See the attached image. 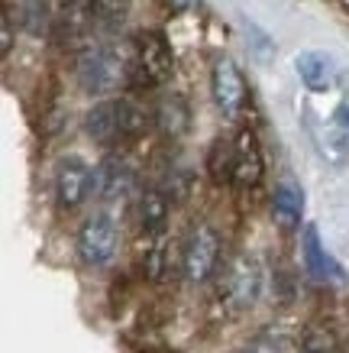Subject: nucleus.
<instances>
[{"instance_id":"8","label":"nucleus","mask_w":349,"mask_h":353,"mask_svg":"<svg viewBox=\"0 0 349 353\" xmlns=\"http://www.w3.org/2000/svg\"><path fill=\"white\" fill-rule=\"evenodd\" d=\"M211 94L223 117H240L246 108V81L233 59H217L211 72Z\"/></svg>"},{"instance_id":"23","label":"nucleus","mask_w":349,"mask_h":353,"mask_svg":"<svg viewBox=\"0 0 349 353\" xmlns=\"http://www.w3.org/2000/svg\"><path fill=\"white\" fill-rule=\"evenodd\" d=\"M169 3H171V10L184 13V10H191V7H194V3H198V0H169Z\"/></svg>"},{"instance_id":"3","label":"nucleus","mask_w":349,"mask_h":353,"mask_svg":"<svg viewBox=\"0 0 349 353\" xmlns=\"http://www.w3.org/2000/svg\"><path fill=\"white\" fill-rule=\"evenodd\" d=\"M116 243H120L116 221L107 214V211L91 214L85 224H81V230H78V256L91 269L107 266V263L116 256Z\"/></svg>"},{"instance_id":"7","label":"nucleus","mask_w":349,"mask_h":353,"mask_svg":"<svg viewBox=\"0 0 349 353\" xmlns=\"http://www.w3.org/2000/svg\"><path fill=\"white\" fill-rule=\"evenodd\" d=\"M94 192V169L81 156H65L55 169V198L62 211H74Z\"/></svg>"},{"instance_id":"9","label":"nucleus","mask_w":349,"mask_h":353,"mask_svg":"<svg viewBox=\"0 0 349 353\" xmlns=\"http://www.w3.org/2000/svg\"><path fill=\"white\" fill-rule=\"evenodd\" d=\"M233 150H236L233 185L236 188H255L265 175V159H262V146H259L253 130H240L236 139H233Z\"/></svg>"},{"instance_id":"4","label":"nucleus","mask_w":349,"mask_h":353,"mask_svg":"<svg viewBox=\"0 0 349 353\" xmlns=\"http://www.w3.org/2000/svg\"><path fill=\"white\" fill-rule=\"evenodd\" d=\"M217 259H220V236L217 230L207 224L191 227L188 240L181 246V272L188 282H207L211 272L217 269Z\"/></svg>"},{"instance_id":"5","label":"nucleus","mask_w":349,"mask_h":353,"mask_svg":"<svg viewBox=\"0 0 349 353\" xmlns=\"http://www.w3.org/2000/svg\"><path fill=\"white\" fill-rule=\"evenodd\" d=\"M175 59H171L169 43L159 32H142L133 49V72L139 85H165L171 78Z\"/></svg>"},{"instance_id":"14","label":"nucleus","mask_w":349,"mask_h":353,"mask_svg":"<svg viewBox=\"0 0 349 353\" xmlns=\"http://www.w3.org/2000/svg\"><path fill=\"white\" fill-rule=\"evenodd\" d=\"M169 198L159 192V188H149L139 198V224H142V234L146 236H162L165 234V224H169Z\"/></svg>"},{"instance_id":"21","label":"nucleus","mask_w":349,"mask_h":353,"mask_svg":"<svg viewBox=\"0 0 349 353\" xmlns=\"http://www.w3.org/2000/svg\"><path fill=\"white\" fill-rule=\"evenodd\" d=\"M0 49H3V55H10L13 49V13L3 10V43H0Z\"/></svg>"},{"instance_id":"22","label":"nucleus","mask_w":349,"mask_h":353,"mask_svg":"<svg viewBox=\"0 0 349 353\" xmlns=\"http://www.w3.org/2000/svg\"><path fill=\"white\" fill-rule=\"evenodd\" d=\"M337 130L339 133H343V137L349 139V101H343V104H339V110H337Z\"/></svg>"},{"instance_id":"10","label":"nucleus","mask_w":349,"mask_h":353,"mask_svg":"<svg viewBox=\"0 0 349 353\" xmlns=\"http://www.w3.org/2000/svg\"><path fill=\"white\" fill-rule=\"evenodd\" d=\"M295 72L301 78V85L314 94H324L337 85V62L333 55L320 52V49H307V52L295 55Z\"/></svg>"},{"instance_id":"11","label":"nucleus","mask_w":349,"mask_h":353,"mask_svg":"<svg viewBox=\"0 0 349 353\" xmlns=\"http://www.w3.org/2000/svg\"><path fill=\"white\" fill-rule=\"evenodd\" d=\"M136 175L129 169V162L123 156H107L101 165L94 169V192L104 198V201H116L133 188Z\"/></svg>"},{"instance_id":"12","label":"nucleus","mask_w":349,"mask_h":353,"mask_svg":"<svg viewBox=\"0 0 349 353\" xmlns=\"http://www.w3.org/2000/svg\"><path fill=\"white\" fill-rule=\"evenodd\" d=\"M304 266L317 282H343V266L320 243V230L314 224L304 227Z\"/></svg>"},{"instance_id":"19","label":"nucleus","mask_w":349,"mask_h":353,"mask_svg":"<svg viewBox=\"0 0 349 353\" xmlns=\"http://www.w3.org/2000/svg\"><path fill=\"white\" fill-rule=\"evenodd\" d=\"M301 353H339V343H337V334L317 324L304 334V343H301Z\"/></svg>"},{"instance_id":"20","label":"nucleus","mask_w":349,"mask_h":353,"mask_svg":"<svg viewBox=\"0 0 349 353\" xmlns=\"http://www.w3.org/2000/svg\"><path fill=\"white\" fill-rule=\"evenodd\" d=\"M94 10L107 26H123L129 17V0H94Z\"/></svg>"},{"instance_id":"1","label":"nucleus","mask_w":349,"mask_h":353,"mask_svg":"<svg viewBox=\"0 0 349 353\" xmlns=\"http://www.w3.org/2000/svg\"><path fill=\"white\" fill-rule=\"evenodd\" d=\"M142 127H146L142 108H136L133 101H123V97L120 101H101L85 117L87 137L101 146H120V143L139 137Z\"/></svg>"},{"instance_id":"18","label":"nucleus","mask_w":349,"mask_h":353,"mask_svg":"<svg viewBox=\"0 0 349 353\" xmlns=\"http://www.w3.org/2000/svg\"><path fill=\"white\" fill-rule=\"evenodd\" d=\"M240 353H291V337L285 331H262L255 334Z\"/></svg>"},{"instance_id":"13","label":"nucleus","mask_w":349,"mask_h":353,"mask_svg":"<svg viewBox=\"0 0 349 353\" xmlns=\"http://www.w3.org/2000/svg\"><path fill=\"white\" fill-rule=\"evenodd\" d=\"M272 214H275L278 227L295 230L301 224V214H304V192L295 182H282L275 188V198H272Z\"/></svg>"},{"instance_id":"15","label":"nucleus","mask_w":349,"mask_h":353,"mask_svg":"<svg viewBox=\"0 0 349 353\" xmlns=\"http://www.w3.org/2000/svg\"><path fill=\"white\" fill-rule=\"evenodd\" d=\"M13 17L30 36H45L52 26V0H13Z\"/></svg>"},{"instance_id":"2","label":"nucleus","mask_w":349,"mask_h":353,"mask_svg":"<svg viewBox=\"0 0 349 353\" xmlns=\"http://www.w3.org/2000/svg\"><path fill=\"white\" fill-rule=\"evenodd\" d=\"M74 75H78V85L85 88L87 94H110V91L120 88L127 68H123V59L116 55V49H110V46H87L85 52H78Z\"/></svg>"},{"instance_id":"6","label":"nucleus","mask_w":349,"mask_h":353,"mask_svg":"<svg viewBox=\"0 0 349 353\" xmlns=\"http://www.w3.org/2000/svg\"><path fill=\"white\" fill-rule=\"evenodd\" d=\"M259 292H262V266H259V259L236 256L220 279L223 301H230L233 308H249V305H255Z\"/></svg>"},{"instance_id":"17","label":"nucleus","mask_w":349,"mask_h":353,"mask_svg":"<svg viewBox=\"0 0 349 353\" xmlns=\"http://www.w3.org/2000/svg\"><path fill=\"white\" fill-rule=\"evenodd\" d=\"M159 127L169 133V137H181L184 127H188V108L181 97H165L159 104Z\"/></svg>"},{"instance_id":"16","label":"nucleus","mask_w":349,"mask_h":353,"mask_svg":"<svg viewBox=\"0 0 349 353\" xmlns=\"http://www.w3.org/2000/svg\"><path fill=\"white\" fill-rule=\"evenodd\" d=\"M233 165H236V150H233L230 139H217L211 146V156H207V169H211V179L217 185L233 182Z\"/></svg>"}]
</instances>
